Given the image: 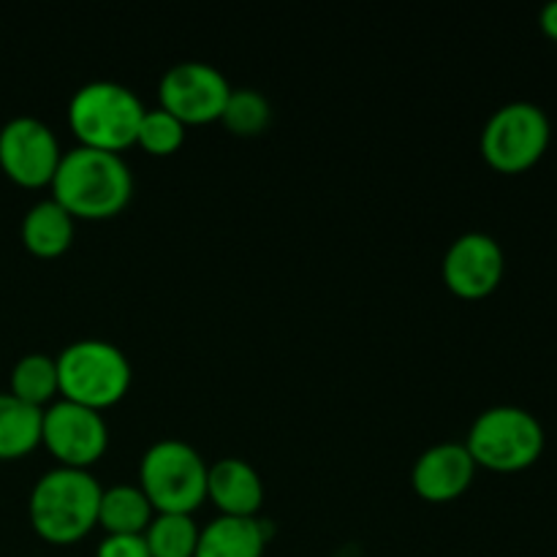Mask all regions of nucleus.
<instances>
[{"instance_id":"obj_1","label":"nucleus","mask_w":557,"mask_h":557,"mask_svg":"<svg viewBox=\"0 0 557 557\" xmlns=\"http://www.w3.org/2000/svg\"><path fill=\"white\" fill-rule=\"evenodd\" d=\"M52 199L74 218L101 221L123 210L134 194V174L120 152L76 145L60 156Z\"/></svg>"},{"instance_id":"obj_2","label":"nucleus","mask_w":557,"mask_h":557,"mask_svg":"<svg viewBox=\"0 0 557 557\" xmlns=\"http://www.w3.org/2000/svg\"><path fill=\"white\" fill-rule=\"evenodd\" d=\"M101 482L90 468L54 466L38 476L27 498L33 531L52 544H74L98 525Z\"/></svg>"},{"instance_id":"obj_3","label":"nucleus","mask_w":557,"mask_h":557,"mask_svg":"<svg viewBox=\"0 0 557 557\" xmlns=\"http://www.w3.org/2000/svg\"><path fill=\"white\" fill-rule=\"evenodd\" d=\"M145 109L141 98L123 82H85L69 101V125L85 147L120 152L136 141Z\"/></svg>"},{"instance_id":"obj_4","label":"nucleus","mask_w":557,"mask_h":557,"mask_svg":"<svg viewBox=\"0 0 557 557\" xmlns=\"http://www.w3.org/2000/svg\"><path fill=\"white\" fill-rule=\"evenodd\" d=\"M58 362L60 397L87 408L114 406L131 386V362L123 348L101 337H82L60 348Z\"/></svg>"},{"instance_id":"obj_5","label":"nucleus","mask_w":557,"mask_h":557,"mask_svg":"<svg viewBox=\"0 0 557 557\" xmlns=\"http://www.w3.org/2000/svg\"><path fill=\"white\" fill-rule=\"evenodd\" d=\"M210 462L183 438H158L139 460V487L156 511L190 515L207 498Z\"/></svg>"},{"instance_id":"obj_6","label":"nucleus","mask_w":557,"mask_h":557,"mask_svg":"<svg viewBox=\"0 0 557 557\" xmlns=\"http://www.w3.org/2000/svg\"><path fill=\"white\" fill-rule=\"evenodd\" d=\"M476 466L493 471H522L544 451V428L520 406H493L473 419L462 441Z\"/></svg>"},{"instance_id":"obj_7","label":"nucleus","mask_w":557,"mask_h":557,"mask_svg":"<svg viewBox=\"0 0 557 557\" xmlns=\"http://www.w3.org/2000/svg\"><path fill=\"white\" fill-rule=\"evenodd\" d=\"M553 125L533 101L504 103L482 128V156L498 172L517 174L531 169L547 152Z\"/></svg>"},{"instance_id":"obj_8","label":"nucleus","mask_w":557,"mask_h":557,"mask_svg":"<svg viewBox=\"0 0 557 557\" xmlns=\"http://www.w3.org/2000/svg\"><path fill=\"white\" fill-rule=\"evenodd\" d=\"M41 444L58 457L60 466L90 468L107 451V419L96 408L60 397L41 413Z\"/></svg>"},{"instance_id":"obj_9","label":"nucleus","mask_w":557,"mask_h":557,"mask_svg":"<svg viewBox=\"0 0 557 557\" xmlns=\"http://www.w3.org/2000/svg\"><path fill=\"white\" fill-rule=\"evenodd\" d=\"M232 92L226 74L205 60H183L163 71L158 82V107L188 123H210L221 117Z\"/></svg>"},{"instance_id":"obj_10","label":"nucleus","mask_w":557,"mask_h":557,"mask_svg":"<svg viewBox=\"0 0 557 557\" xmlns=\"http://www.w3.org/2000/svg\"><path fill=\"white\" fill-rule=\"evenodd\" d=\"M60 156L54 131L33 114H16L0 128V169L16 185L38 188L52 183Z\"/></svg>"},{"instance_id":"obj_11","label":"nucleus","mask_w":557,"mask_h":557,"mask_svg":"<svg viewBox=\"0 0 557 557\" xmlns=\"http://www.w3.org/2000/svg\"><path fill=\"white\" fill-rule=\"evenodd\" d=\"M506 259L504 248L493 234L484 232H466L446 248L444 261H441V272H444V283L466 299L487 297L498 288L500 277H504Z\"/></svg>"},{"instance_id":"obj_12","label":"nucleus","mask_w":557,"mask_h":557,"mask_svg":"<svg viewBox=\"0 0 557 557\" xmlns=\"http://www.w3.org/2000/svg\"><path fill=\"white\" fill-rule=\"evenodd\" d=\"M476 476V460L460 441H441L428 446L417 457L411 471V484L424 500H455L466 493Z\"/></svg>"},{"instance_id":"obj_13","label":"nucleus","mask_w":557,"mask_h":557,"mask_svg":"<svg viewBox=\"0 0 557 557\" xmlns=\"http://www.w3.org/2000/svg\"><path fill=\"white\" fill-rule=\"evenodd\" d=\"M207 498H212L221 515L256 517L264 504V482L245 457H218L207 468Z\"/></svg>"},{"instance_id":"obj_14","label":"nucleus","mask_w":557,"mask_h":557,"mask_svg":"<svg viewBox=\"0 0 557 557\" xmlns=\"http://www.w3.org/2000/svg\"><path fill=\"white\" fill-rule=\"evenodd\" d=\"M270 528L256 517L218 515L199 528L194 557H261L264 555Z\"/></svg>"},{"instance_id":"obj_15","label":"nucleus","mask_w":557,"mask_h":557,"mask_svg":"<svg viewBox=\"0 0 557 557\" xmlns=\"http://www.w3.org/2000/svg\"><path fill=\"white\" fill-rule=\"evenodd\" d=\"M74 221L76 218L54 199L36 201L22 218V243L30 253L52 259L69 250L74 239Z\"/></svg>"},{"instance_id":"obj_16","label":"nucleus","mask_w":557,"mask_h":557,"mask_svg":"<svg viewBox=\"0 0 557 557\" xmlns=\"http://www.w3.org/2000/svg\"><path fill=\"white\" fill-rule=\"evenodd\" d=\"M152 517H156V509L139 484L103 487L101 504H98V525L107 533H145Z\"/></svg>"},{"instance_id":"obj_17","label":"nucleus","mask_w":557,"mask_h":557,"mask_svg":"<svg viewBox=\"0 0 557 557\" xmlns=\"http://www.w3.org/2000/svg\"><path fill=\"white\" fill-rule=\"evenodd\" d=\"M44 408L0 392V460H20L41 444Z\"/></svg>"},{"instance_id":"obj_18","label":"nucleus","mask_w":557,"mask_h":557,"mask_svg":"<svg viewBox=\"0 0 557 557\" xmlns=\"http://www.w3.org/2000/svg\"><path fill=\"white\" fill-rule=\"evenodd\" d=\"M9 392L36 408H44L47 403H52L54 395H60L58 362H54V357L33 351L16 359V364L11 368Z\"/></svg>"},{"instance_id":"obj_19","label":"nucleus","mask_w":557,"mask_h":557,"mask_svg":"<svg viewBox=\"0 0 557 557\" xmlns=\"http://www.w3.org/2000/svg\"><path fill=\"white\" fill-rule=\"evenodd\" d=\"M150 557H194L199 542V525L194 515L183 511H156L145 531Z\"/></svg>"},{"instance_id":"obj_20","label":"nucleus","mask_w":557,"mask_h":557,"mask_svg":"<svg viewBox=\"0 0 557 557\" xmlns=\"http://www.w3.org/2000/svg\"><path fill=\"white\" fill-rule=\"evenodd\" d=\"M232 134L237 136H256L270 125L272 107L267 96L256 87H232L223 107L221 117Z\"/></svg>"},{"instance_id":"obj_21","label":"nucleus","mask_w":557,"mask_h":557,"mask_svg":"<svg viewBox=\"0 0 557 557\" xmlns=\"http://www.w3.org/2000/svg\"><path fill=\"white\" fill-rule=\"evenodd\" d=\"M136 141L152 156H172L185 141V123L163 107L145 109L139 131H136Z\"/></svg>"},{"instance_id":"obj_22","label":"nucleus","mask_w":557,"mask_h":557,"mask_svg":"<svg viewBox=\"0 0 557 557\" xmlns=\"http://www.w3.org/2000/svg\"><path fill=\"white\" fill-rule=\"evenodd\" d=\"M96 557H150L145 533H107Z\"/></svg>"},{"instance_id":"obj_23","label":"nucleus","mask_w":557,"mask_h":557,"mask_svg":"<svg viewBox=\"0 0 557 557\" xmlns=\"http://www.w3.org/2000/svg\"><path fill=\"white\" fill-rule=\"evenodd\" d=\"M539 22H542V30L547 33L549 38H557V0H549L547 5L539 14Z\"/></svg>"}]
</instances>
